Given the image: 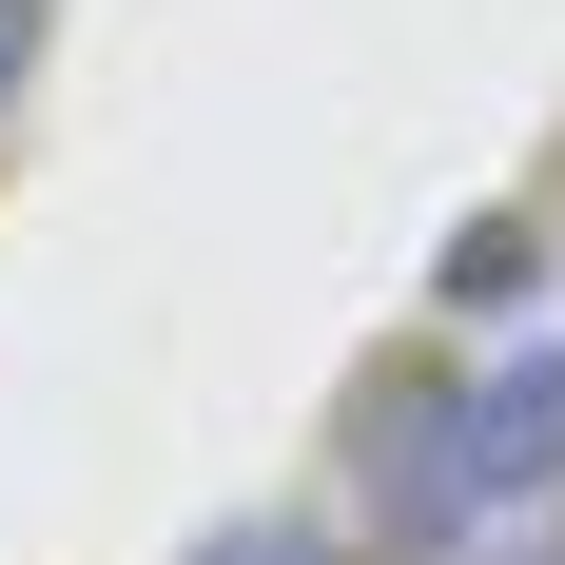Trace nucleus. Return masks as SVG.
I'll return each instance as SVG.
<instances>
[{"label":"nucleus","mask_w":565,"mask_h":565,"mask_svg":"<svg viewBox=\"0 0 565 565\" xmlns=\"http://www.w3.org/2000/svg\"><path fill=\"white\" fill-rule=\"evenodd\" d=\"M195 565H351V546H332V526H215Z\"/></svg>","instance_id":"obj_2"},{"label":"nucleus","mask_w":565,"mask_h":565,"mask_svg":"<svg viewBox=\"0 0 565 565\" xmlns=\"http://www.w3.org/2000/svg\"><path fill=\"white\" fill-rule=\"evenodd\" d=\"M40 20H58V0H0V98H20V58H40Z\"/></svg>","instance_id":"obj_3"},{"label":"nucleus","mask_w":565,"mask_h":565,"mask_svg":"<svg viewBox=\"0 0 565 565\" xmlns=\"http://www.w3.org/2000/svg\"><path fill=\"white\" fill-rule=\"evenodd\" d=\"M526 274H546V234H508V215H488V234H449V312H508Z\"/></svg>","instance_id":"obj_1"}]
</instances>
